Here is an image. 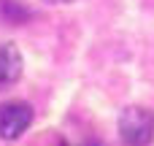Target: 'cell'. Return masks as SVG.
I'll return each mask as SVG.
<instances>
[{
	"label": "cell",
	"instance_id": "cell-1",
	"mask_svg": "<svg viewBox=\"0 0 154 146\" xmlns=\"http://www.w3.org/2000/svg\"><path fill=\"white\" fill-rule=\"evenodd\" d=\"M119 135L127 146H146L154 138V111L130 106L119 116Z\"/></svg>",
	"mask_w": 154,
	"mask_h": 146
},
{
	"label": "cell",
	"instance_id": "cell-2",
	"mask_svg": "<svg viewBox=\"0 0 154 146\" xmlns=\"http://www.w3.org/2000/svg\"><path fill=\"white\" fill-rule=\"evenodd\" d=\"M32 122V108L24 100H8L0 106V138L14 141L19 138Z\"/></svg>",
	"mask_w": 154,
	"mask_h": 146
},
{
	"label": "cell",
	"instance_id": "cell-3",
	"mask_svg": "<svg viewBox=\"0 0 154 146\" xmlns=\"http://www.w3.org/2000/svg\"><path fill=\"white\" fill-rule=\"evenodd\" d=\"M22 76V54L14 43H0V89L16 84Z\"/></svg>",
	"mask_w": 154,
	"mask_h": 146
},
{
	"label": "cell",
	"instance_id": "cell-4",
	"mask_svg": "<svg viewBox=\"0 0 154 146\" xmlns=\"http://www.w3.org/2000/svg\"><path fill=\"white\" fill-rule=\"evenodd\" d=\"M0 19L8 24H24L32 19V11L19 0H0Z\"/></svg>",
	"mask_w": 154,
	"mask_h": 146
},
{
	"label": "cell",
	"instance_id": "cell-5",
	"mask_svg": "<svg viewBox=\"0 0 154 146\" xmlns=\"http://www.w3.org/2000/svg\"><path fill=\"white\" fill-rule=\"evenodd\" d=\"M43 3H49V5H65V3H73V0H43Z\"/></svg>",
	"mask_w": 154,
	"mask_h": 146
},
{
	"label": "cell",
	"instance_id": "cell-6",
	"mask_svg": "<svg viewBox=\"0 0 154 146\" xmlns=\"http://www.w3.org/2000/svg\"><path fill=\"white\" fill-rule=\"evenodd\" d=\"M62 146H65V144H62Z\"/></svg>",
	"mask_w": 154,
	"mask_h": 146
}]
</instances>
